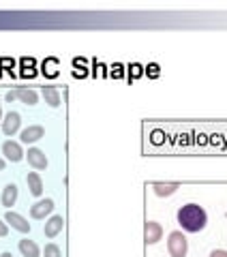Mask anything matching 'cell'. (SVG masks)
I'll list each match as a JSON object with an SVG mask.
<instances>
[{
    "mask_svg": "<svg viewBox=\"0 0 227 257\" xmlns=\"http://www.w3.org/2000/svg\"><path fill=\"white\" fill-rule=\"evenodd\" d=\"M3 155H5L7 161H11V163H18V161L24 159V155H26V152L22 150V144H20V142L7 140V142L3 144Z\"/></svg>",
    "mask_w": 227,
    "mask_h": 257,
    "instance_id": "cell-6",
    "label": "cell"
},
{
    "mask_svg": "<svg viewBox=\"0 0 227 257\" xmlns=\"http://www.w3.org/2000/svg\"><path fill=\"white\" fill-rule=\"evenodd\" d=\"M163 238V227L157 221H146L144 223V242L146 244H157Z\"/></svg>",
    "mask_w": 227,
    "mask_h": 257,
    "instance_id": "cell-3",
    "label": "cell"
},
{
    "mask_svg": "<svg viewBox=\"0 0 227 257\" xmlns=\"http://www.w3.org/2000/svg\"><path fill=\"white\" fill-rule=\"evenodd\" d=\"M167 253L172 257H186V253H189V240L180 229L167 236Z\"/></svg>",
    "mask_w": 227,
    "mask_h": 257,
    "instance_id": "cell-2",
    "label": "cell"
},
{
    "mask_svg": "<svg viewBox=\"0 0 227 257\" xmlns=\"http://www.w3.org/2000/svg\"><path fill=\"white\" fill-rule=\"evenodd\" d=\"M15 99H20L22 103H26V105H37L39 103V94L35 92V90H26V88H18L15 90Z\"/></svg>",
    "mask_w": 227,
    "mask_h": 257,
    "instance_id": "cell-15",
    "label": "cell"
},
{
    "mask_svg": "<svg viewBox=\"0 0 227 257\" xmlns=\"http://www.w3.org/2000/svg\"><path fill=\"white\" fill-rule=\"evenodd\" d=\"M5 167H7V163H5V159H0V172H3V170H5Z\"/></svg>",
    "mask_w": 227,
    "mask_h": 257,
    "instance_id": "cell-20",
    "label": "cell"
},
{
    "mask_svg": "<svg viewBox=\"0 0 227 257\" xmlns=\"http://www.w3.org/2000/svg\"><path fill=\"white\" fill-rule=\"evenodd\" d=\"M26 182H28V189H30V193L35 197H39L43 193V180H41V176H39L37 172H30L26 176Z\"/></svg>",
    "mask_w": 227,
    "mask_h": 257,
    "instance_id": "cell-14",
    "label": "cell"
},
{
    "mask_svg": "<svg viewBox=\"0 0 227 257\" xmlns=\"http://www.w3.org/2000/svg\"><path fill=\"white\" fill-rule=\"evenodd\" d=\"M62 229H64V219L60 214H54V216L47 219L45 227H43V234H45V238H56Z\"/></svg>",
    "mask_w": 227,
    "mask_h": 257,
    "instance_id": "cell-9",
    "label": "cell"
},
{
    "mask_svg": "<svg viewBox=\"0 0 227 257\" xmlns=\"http://www.w3.org/2000/svg\"><path fill=\"white\" fill-rule=\"evenodd\" d=\"M26 159H28V165L32 167V170H37V172L47 170V157H45V152L41 148H28Z\"/></svg>",
    "mask_w": 227,
    "mask_h": 257,
    "instance_id": "cell-4",
    "label": "cell"
},
{
    "mask_svg": "<svg viewBox=\"0 0 227 257\" xmlns=\"http://www.w3.org/2000/svg\"><path fill=\"white\" fill-rule=\"evenodd\" d=\"M5 221H7V225H11L13 229H18L20 234H30V223H28L26 219H24L22 214L9 210V212L5 214Z\"/></svg>",
    "mask_w": 227,
    "mask_h": 257,
    "instance_id": "cell-8",
    "label": "cell"
},
{
    "mask_svg": "<svg viewBox=\"0 0 227 257\" xmlns=\"http://www.w3.org/2000/svg\"><path fill=\"white\" fill-rule=\"evenodd\" d=\"M43 99L47 105H52V107H58L60 105V92L56 90L54 86H45L43 88Z\"/></svg>",
    "mask_w": 227,
    "mask_h": 257,
    "instance_id": "cell-16",
    "label": "cell"
},
{
    "mask_svg": "<svg viewBox=\"0 0 227 257\" xmlns=\"http://www.w3.org/2000/svg\"><path fill=\"white\" fill-rule=\"evenodd\" d=\"M180 189V182H152V191L157 197H172Z\"/></svg>",
    "mask_w": 227,
    "mask_h": 257,
    "instance_id": "cell-11",
    "label": "cell"
},
{
    "mask_svg": "<svg viewBox=\"0 0 227 257\" xmlns=\"http://www.w3.org/2000/svg\"><path fill=\"white\" fill-rule=\"evenodd\" d=\"M208 257H227V251L225 248H214V251H210Z\"/></svg>",
    "mask_w": 227,
    "mask_h": 257,
    "instance_id": "cell-18",
    "label": "cell"
},
{
    "mask_svg": "<svg viewBox=\"0 0 227 257\" xmlns=\"http://www.w3.org/2000/svg\"><path fill=\"white\" fill-rule=\"evenodd\" d=\"M20 253L24 257H39L41 255V248H39V244L35 242V240L24 238V240H20Z\"/></svg>",
    "mask_w": 227,
    "mask_h": 257,
    "instance_id": "cell-13",
    "label": "cell"
},
{
    "mask_svg": "<svg viewBox=\"0 0 227 257\" xmlns=\"http://www.w3.org/2000/svg\"><path fill=\"white\" fill-rule=\"evenodd\" d=\"M52 212H54V199H50V197L41 199V202H37V204L30 206V216H32V219H37V221L50 216Z\"/></svg>",
    "mask_w": 227,
    "mask_h": 257,
    "instance_id": "cell-5",
    "label": "cell"
},
{
    "mask_svg": "<svg viewBox=\"0 0 227 257\" xmlns=\"http://www.w3.org/2000/svg\"><path fill=\"white\" fill-rule=\"evenodd\" d=\"M43 257H62V251H60V246L58 244H45V251H43Z\"/></svg>",
    "mask_w": 227,
    "mask_h": 257,
    "instance_id": "cell-17",
    "label": "cell"
},
{
    "mask_svg": "<svg viewBox=\"0 0 227 257\" xmlns=\"http://www.w3.org/2000/svg\"><path fill=\"white\" fill-rule=\"evenodd\" d=\"M7 234H9V225H7V221H0V238H5Z\"/></svg>",
    "mask_w": 227,
    "mask_h": 257,
    "instance_id": "cell-19",
    "label": "cell"
},
{
    "mask_svg": "<svg viewBox=\"0 0 227 257\" xmlns=\"http://www.w3.org/2000/svg\"><path fill=\"white\" fill-rule=\"evenodd\" d=\"M0 202H3L5 208H11L15 206V202H18V184H7V187L3 189V197H0Z\"/></svg>",
    "mask_w": 227,
    "mask_h": 257,
    "instance_id": "cell-12",
    "label": "cell"
},
{
    "mask_svg": "<svg viewBox=\"0 0 227 257\" xmlns=\"http://www.w3.org/2000/svg\"><path fill=\"white\" fill-rule=\"evenodd\" d=\"M0 257H13V255H11L9 251H5V253H3V255H0Z\"/></svg>",
    "mask_w": 227,
    "mask_h": 257,
    "instance_id": "cell-21",
    "label": "cell"
},
{
    "mask_svg": "<svg viewBox=\"0 0 227 257\" xmlns=\"http://www.w3.org/2000/svg\"><path fill=\"white\" fill-rule=\"evenodd\" d=\"M43 135H45V128L41 124H32L20 133V140H22V144H35V142L41 140Z\"/></svg>",
    "mask_w": 227,
    "mask_h": 257,
    "instance_id": "cell-10",
    "label": "cell"
},
{
    "mask_svg": "<svg viewBox=\"0 0 227 257\" xmlns=\"http://www.w3.org/2000/svg\"><path fill=\"white\" fill-rule=\"evenodd\" d=\"M20 126H22V116L18 114V111H9L3 120V133L7 135V138H13V135L20 131Z\"/></svg>",
    "mask_w": 227,
    "mask_h": 257,
    "instance_id": "cell-7",
    "label": "cell"
},
{
    "mask_svg": "<svg viewBox=\"0 0 227 257\" xmlns=\"http://www.w3.org/2000/svg\"><path fill=\"white\" fill-rule=\"evenodd\" d=\"M176 221L182 227V231H189V234H197V231H204L208 225V214L199 204H184L178 208L176 212Z\"/></svg>",
    "mask_w": 227,
    "mask_h": 257,
    "instance_id": "cell-1",
    "label": "cell"
}]
</instances>
